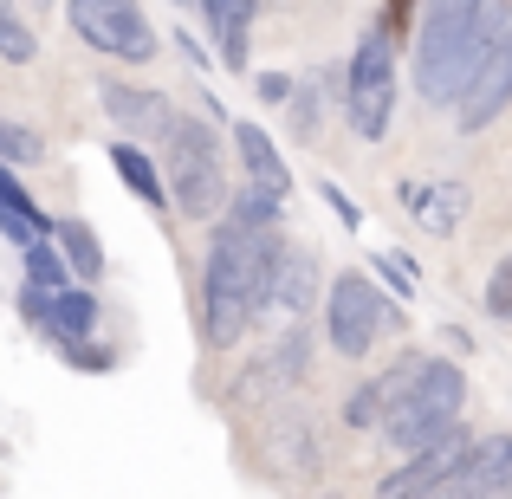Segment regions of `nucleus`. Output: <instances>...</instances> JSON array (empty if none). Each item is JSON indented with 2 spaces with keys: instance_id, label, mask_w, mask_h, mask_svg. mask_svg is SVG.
Wrapping results in <instances>:
<instances>
[{
  "instance_id": "f257e3e1",
  "label": "nucleus",
  "mask_w": 512,
  "mask_h": 499,
  "mask_svg": "<svg viewBox=\"0 0 512 499\" xmlns=\"http://www.w3.org/2000/svg\"><path fill=\"white\" fill-rule=\"evenodd\" d=\"M279 247V227L247 221L227 208L214 221V247H208V279H201V337L214 350H234L247 325L260 318V273Z\"/></svg>"
},
{
  "instance_id": "f03ea898",
  "label": "nucleus",
  "mask_w": 512,
  "mask_h": 499,
  "mask_svg": "<svg viewBox=\"0 0 512 499\" xmlns=\"http://www.w3.org/2000/svg\"><path fill=\"white\" fill-rule=\"evenodd\" d=\"M214 117H182L175 111L169 137H163V182L169 201L188 221H221L227 214V175H221V143H214Z\"/></svg>"
},
{
  "instance_id": "7ed1b4c3",
  "label": "nucleus",
  "mask_w": 512,
  "mask_h": 499,
  "mask_svg": "<svg viewBox=\"0 0 512 499\" xmlns=\"http://www.w3.org/2000/svg\"><path fill=\"white\" fill-rule=\"evenodd\" d=\"M506 7L493 0L487 13H474L467 26H448V33H415V85H422V104H454L461 85L474 78V65L487 59V46L500 39Z\"/></svg>"
},
{
  "instance_id": "20e7f679",
  "label": "nucleus",
  "mask_w": 512,
  "mask_h": 499,
  "mask_svg": "<svg viewBox=\"0 0 512 499\" xmlns=\"http://www.w3.org/2000/svg\"><path fill=\"white\" fill-rule=\"evenodd\" d=\"M461 409H467V376H461V363H448V357H422L415 383L402 389V402L389 409L383 435L396 441L402 454H409V448H422V441H435L441 428L461 422Z\"/></svg>"
},
{
  "instance_id": "39448f33",
  "label": "nucleus",
  "mask_w": 512,
  "mask_h": 499,
  "mask_svg": "<svg viewBox=\"0 0 512 499\" xmlns=\"http://www.w3.org/2000/svg\"><path fill=\"white\" fill-rule=\"evenodd\" d=\"M344 117L363 143H376L389 130V117H396V46L376 26L357 39V52L344 65Z\"/></svg>"
},
{
  "instance_id": "423d86ee",
  "label": "nucleus",
  "mask_w": 512,
  "mask_h": 499,
  "mask_svg": "<svg viewBox=\"0 0 512 499\" xmlns=\"http://www.w3.org/2000/svg\"><path fill=\"white\" fill-rule=\"evenodd\" d=\"M65 20L91 52H104L117 65H150L156 46H163L137 0H65Z\"/></svg>"
},
{
  "instance_id": "0eeeda50",
  "label": "nucleus",
  "mask_w": 512,
  "mask_h": 499,
  "mask_svg": "<svg viewBox=\"0 0 512 499\" xmlns=\"http://www.w3.org/2000/svg\"><path fill=\"white\" fill-rule=\"evenodd\" d=\"M396 305L370 286V273H338L331 279V299H325V337L338 357H370V344L396 325Z\"/></svg>"
},
{
  "instance_id": "6e6552de",
  "label": "nucleus",
  "mask_w": 512,
  "mask_h": 499,
  "mask_svg": "<svg viewBox=\"0 0 512 499\" xmlns=\"http://www.w3.org/2000/svg\"><path fill=\"white\" fill-rule=\"evenodd\" d=\"M467 454H474V435H467L461 422L441 428L435 441H422V448H409V461L396 467V474L376 480V493L383 499H415V493H448V480L467 467Z\"/></svg>"
},
{
  "instance_id": "1a4fd4ad",
  "label": "nucleus",
  "mask_w": 512,
  "mask_h": 499,
  "mask_svg": "<svg viewBox=\"0 0 512 499\" xmlns=\"http://www.w3.org/2000/svg\"><path fill=\"white\" fill-rule=\"evenodd\" d=\"M506 104H512V20L500 26V39L487 46V59L474 65V78L461 85V98H454V124L474 137V130H487Z\"/></svg>"
},
{
  "instance_id": "9d476101",
  "label": "nucleus",
  "mask_w": 512,
  "mask_h": 499,
  "mask_svg": "<svg viewBox=\"0 0 512 499\" xmlns=\"http://www.w3.org/2000/svg\"><path fill=\"white\" fill-rule=\"evenodd\" d=\"M305 357H312V337H305V331L273 337V344H266L260 357L240 370V383H234V409H260V402L273 409V402L305 376Z\"/></svg>"
},
{
  "instance_id": "9b49d317",
  "label": "nucleus",
  "mask_w": 512,
  "mask_h": 499,
  "mask_svg": "<svg viewBox=\"0 0 512 499\" xmlns=\"http://www.w3.org/2000/svg\"><path fill=\"white\" fill-rule=\"evenodd\" d=\"M312 305H318V253L279 240L260 273V318H299Z\"/></svg>"
},
{
  "instance_id": "f8f14e48",
  "label": "nucleus",
  "mask_w": 512,
  "mask_h": 499,
  "mask_svg": "<svg viewBox=\"0 0 512 499\" xmlns=\"http://www.w3.org/2000/svg\"><path fill=\"white\" fill-rule=\"evenodd\" d=\"M396 201L402 214H409L422 234H454V227L467 221V208H474V188L467 182H448V175H402L396 182Z\"/></svg>"
},
{
  "instance_id": "ddd939ff",
  "label": "nucleus",
  "mask_w": 512,
  "mask_h": 499,
  "mask_svg": "<svg viewBox=\"0 0 512 499\" xmlns=\"http://www.w3.org/2000/svg\"><path fill=\"white\" fill-rule=\"evenodd\" d=\"M415 370H422V357H402V363H389V370H376L370 383H357L344 396V428H383L389 409L402 402V389L415 383Z\"/></svg>"
},
{
  "instance_id": "4468645a",
  "label": "nucleus",
  "mask_w": 512,
  "mask_h": 499,
  "mask_svg": "<svg viewBox=\"0 0 512 499\" xmlns=\"http://www.w3.org/2000/svg\"><path fill=\"white\" fill-rule=\"evenodd\" d=\"M266 461H273L286 480H318V467H325V448H318V435L299 422V415H279V422L266 428Z\"/></svg>"
},
{
  "instance_id": "2eb2a0df",
  "label": "nucleus",
  "mask_w": 512,
  "mask_h": 499,
  "mask_svg": "<svg viewBox=\"0 0 512 499\" xmlns=\"http://www.w3.org/2000/svg\"><path fill=\"white\" fill-rule=\"evenodd\" d=\"M98 98H104V111H111L117 124H130V130H156V137H169V124H175V104L163 98V91H143V85H124V78H104Z\"/></svg>"
},
{
  "instance_id": "dca6fc26",
  "label": "nucleus",
  "mask_w": 512,
  "mask_h": 499,
  "mask_svg": "<svg viewBox=\"0 0 512 499\" xmlns=\"http://www.w3.org/2000/svg\"><path fill=\"white\" fill-rule=\"evenodd\" d=\"M448 493H512V435H480Z\"/></svg>"
},
{
  "instance_id": "f3484780",
  "label": "nucleus",
  "mask_w": 512,
  "mask_h": 499,
  "mask_svg": "<svg viewBox=\"0 0 512 499\" xmlns=\"http://www.w3.org/2000/svg\"><path fill=\"white\" fill-rule=\"evenodd\" d=\"M39 331L46 337H91L98 331V292L91 286H52L46 312H39Z\"/></svg>"
},
{
  "instance_id": "a211bd4d",
  "label": "nucleus",
  "mask_w": 512,
  "mask_h": 499,
  "mask_svg": "<svg viewBox=\"0 0 512 499\" xmlns=\"http://www.w3.org/2000/svg\"><path fill=\"white\" fill-rule=\"evenodd\" d=\"M234 150H240V163H247L253 182H266V188H279V195H292V169H286V156L273 150V137H266L260 124H234Z\"/></svg>"
},
{
  "instance_id": "6ab92c4d",
  "label": "nucleus",
  "mask_w": 512,
  "mask_h": 499,
  "mask_svg": "<svg viewBox=\"0 0 512 499\" xmlns=\"http://www.w3.org/2000/svg\"><path fill=\"white\" fill-rule=\"evenodd\" d=\"M52 240H59V253H65V266H72L78 279H104V240H98V227L91 221H52Z\"/></svg>"
},
{
  "instance_id": "aec40b11",
  "label": "nucleus",
  "mask_w": 512,
  "mask_h": 499,
  "mask_svg": "<svg viewBox=\"0 0 512 499\" xmlns=\"http://www.w3.org/2000/svg\"><path fill=\"white\" fill-rule=\"evenodd\" d=\"M111 169L124 175V188H130L137 201H150V208H163L169 182H163V169L150 163V150H137V143H111Z\"/></svg>"
},
{
  "instance_id": "412c9836",
  "label": "nucleus",
  "mask_w": 512,
  "mask_h": 499,
  "mask_svg": "<svg viewBox=\"0 0 512 499\" xmlns=\"http://www.w3.org/2000/svg\"><path fill=\"white\" fill-rule=\"evenodd\" d=\"M0 163H13V169L46 163V137H39L33 124H13V117H0Z\"/></svg>"
},
{
  "instance_id": "4be33fe9",
  "label": "nucleus",
  "mask_w": 512,
  "mask_h": 499,
  "mask_svg": "<svg viewBox=\"0 0 512 499\" xmlns=\"http://www.w3.org/2000/svg\"><path fill=\"white\" fill-rule=\"evenodd\" d=\"M0 59L7 65H33L39 59V39H33V26L20 20L13 0H0Z\"/></svg>"
},
{
  "instance_id": "5701e85b",
  "label": "nucleus",
  "mask_w": 512,
  "mask_h": 499,
  "mask_svg": "<svg viewBox=\"0 0 512 499\" xmlns=\"http://www.w3.org/2000/svg\"><path fill=\"white\" fill-rule=\"evenodd\" d=\"M253 7L260 0H234V13H227L221 26H214V39H221V65H247V33H253Z\"/></svg>"
},
{
  "instance_id": "b1692460",
  "label": "nucleus",
  "mask_w": 512,
  "mask_h": 499,
  "mask_svg": "<svg viewBox=\"0 0 512 499\" xmlns=\"http://www.w3.org/2000/svg\"><path fill=\"white\" fill-rule=\"evenodd\" d=\"M20 260H26V279H39V286H65V253H59V240L52 234H39V240H26L20 247Z\"/></svg>"
},
{
  "instance_id": "393cba45",
  "label": "nucleus",
  "mask_w": 512,
  "mask_h": 499,
  "mask_svg": "<svg viewBox=\"0 0 512 499\" xmlns=\"http://www.w3.org/2000/svg\"><path fill=\"white\" fill-rule=\"evenodd\" d=\"M487 7L493 0H422V26H415V33H448V26H467Z\"/></svg>"
},
{
  "instance_id": "a878e982",
  "label": "nucleus",
  "mask_w": 512,
  "mask_h": 499,
  "mask_svg": "<svg viewBox=\"0 0 512 499\" xmlns=\"http://www.w3.org/2000/svg\"><path fill=\"white\" fill-rule=\"evenodd\" d=\"M52 350H59L72 370H85V376H111L117 370V357L104 344H91V337H52Z\"/></svg>"
},
{
  "instance_id": "bb28decb",
  "label": "nucleus",
  "mask_w": 512,
  "mask_h": 499,
  "mask_svg": "<svg viewBox=\"0 0 512 499\" xmlns=\"http://www.w3.org/2000/svg\"><path fill=\"white\" fill-rule=\"evenodd\" d=\"M415 7H422V0H383V13H376V33H383L389 46H409V39H415Z\"/></svg>"
},
{
  "instance_id": "cd10ccee",
  "label": "nucleus",
  "mask_w": 512,
  "mask_h": 499,
  "mask_svg": "<svg viewBox=\"0 0 512 499\" xmlns=\"http://www.w3.org/2000/svg\"><path fill=\"white\" fill-rule=\"evenodd\" d=\"M325 78H318V85H305L299 98H286L292 104V124H299V137H318V124H325Z\"/></svg>"
},
{
  "instance_id": "c85d7f7f",
  "label": "nucleus",
  "mask_w": 512,
  "mask_h": 499,
  "mask_svg": "<svg viewBox=\"0 0 512 499\" xmlns=\"http://www.w3.org/2000/svg\"><path fill=\"white\" fill-rule=\"evenodd\" d=\"M487 318L512 325V253H506L500 266H493V279H487Z\"/></svg>"
},
{
  "instance_id": "c756f323",
  "label": "nucleus",
  "mask_w": 512,
  "mask_h": 499,
  "mask_svg": "<svg viewBox=\"0 0 512 499\" xmlns=\"http://www.w3.org/2000/svg\"><path fill=\"white\" fill-rule=\"evenodd\" d=\"M370 266H376V273H383L389 286L402 292V299H409V292H415V266L402 260V253H370Z\"/></svg>"
},
{
  "instance_id": "7c9ffc66",
  "label": "nucleus",
  "mask_w": 512,
  "mask_h": 499,
  "mask_svg": "<svg viewBox=\"0 0 512 499\" xmlns=\"http://www.w3.org/2000/svg\"><path fill=\"white\" fill-rule=\"evenodd\" d=\"M0 234H7L13 247H26V240H39V234H46V227H39L33 214H20V208H7V201H0Z\"/></svg>"
},
{
  "instance_id": "2f4dec72",
  "label": "nucleus",
  "mask_w": 512,
  "mask_h": 499,
  "mask_svg": "<svg viewBox=\"0 0 512 499\" xmlns=\"http://www.w3.org/2000/svg\"><path fill=\"white\" fill-rule=\"evenodd\" d=\"M318 195H325V201H331V214H338V221H344V227H357V221H363V214H357V201H350V195H344V188H338V182H325V188H318Z\"/></svg>"
},
{
  "instance_id": "473e14b6",
  "label": "nucleus",
  "mask_w": 512,
  "mask_h": 499,
  "mask_svg": "<svg viewBox=\"0 0 512 499\" xmlns=\"http://www.w3.org/2000/svg\"><path fill=\"white\" fill-rule=\"evenodd\" d=\"M260 98H266V104H286V98H292V78H286V72H260Z\"/></svg>"
},
{
  "instance_id": "72a5a7b5",
  "label": "nucleus",
  "mask_w": 512,
  "mask_h": 499,
  "mask_svg": "<svg viewBox=\"0 0 512 499\" xmlns=\"http://www.w3.org/2000/svg\"><path fill=\"white\" fill-rule=\"evenodd\" d=\"M201 13H208V33H214V26H221L227 13H234V0H201Z\"/></svg>"
},
{
  "instance_id": "f704fd0d",
  "label": "nucleus",
  "mask_w": 512,
  "mask_h": 499,
  "mask_svg": "<svg viewBox=\"0 0 512 499\" xmlns=\"http://www.w3.org/2000/svg\"><path fill=\"white\" fill-rule=\"evenodd\" d=\"M39 7H59V0H39Z\"/></svg>"
}]
</instances>
